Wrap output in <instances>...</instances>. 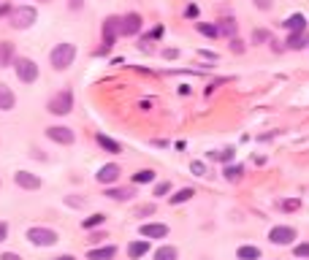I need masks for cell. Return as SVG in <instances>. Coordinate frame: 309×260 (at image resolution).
Masks as SVG:
<instances>
[{"instance_id":"e0dca14e","label":"cell","mask_w":309,"mask_h":260,"mask_svg":"<svg viewBox=\"0 0 309 260\" xmlns=\"http://www.w3.org/2000/svg\"><path fill=\"white\" fill-rule=\"evenodd\" d=\"M146 252H149V241H146V238H141V241H133V244H130V247H128V255H130V258H133V260L144 258Z\"/></svg>"},{"instance_id":"f35d334b","label":"cell","mask_w":309,"mask_h":260,"mask_svg":"<svg viewBox=\"0 0 309 260\" xmlns=\"http://www.w3.org/2000/svg\"><path fill=\"white\" fill-rule=\"evenodd\" d=\"M6 14H11V6H8V3H3V6H0V17H6Z\"/></svg>"},{"instance_id":"d6a6232c","label":"cell","mask_w":309,"mask_h":260,"mask_svg":"<svg viewBox=\"0 0 309 260\" xmlns=\"http://www.w3.org/2000/svg\"><path fill=\"white\" fill-rule=\"evenodd\" d=\"M168 190H171V185H168V182H160V185L155 187V195L160 198V195H166V192H168Z\"/></svg>"},{"instance_id":"4316f807","label":"cell","mask_w":309,"mask_h":260,"mask_svg":"<svg viewBox=\"0 0 309 260\" xmlns=\"http://www.w3.org/2000/svg\"><path fill=\"white\" fill-rule=\"evenodd\" d=\"M195 27H198V33L209 35V38H214V35H220V33H217V27H214V24H206V22H198V24H195Z\"/></svg>"},{"instance_id":"4fadbf2b","label":"cell","mask_w":309,"mask_h":260,"mask_svg":"<svg viewBox=\"0 0 309 260\" xmlns=\"http://www.w3.org/2000/svg\"><path fill=\"white\" fill-rule=\"evenodd\" d=\"M14 60H17L14 44H11V41H0V68H8V65H14Z\"/></svg>"},{"instance_id":"7c38bea8","label":"cell","mask_w":309,"mask_h":260,"mask_svg":"<svg viewBox=\"0 0 309 260\" xmlns=\"http://www.w3.org/2000/svg\"><path fill=\"white\" fill-rule=\"evenodd\" d=\"M95 179L100 182V185H111V182L119 179V165L117 163H109V165H103L98 173H95Z\"/></svg>"},{"instance_id":"836d02e7","label":"cell","mask_w":309,"mask_h":260,"mask_svg":"<svg viewBox=\"0 0 309 260\" xmlns=\"http://www.w3.org/2000/svg\"><path fill=\"white\" fill-rule=\"evenodd\" d=\"M255 3V8H261V11H268L271 8V0H252Z\"/></svg>"},{"instance_id":"83f0119b","label":"cell","mask_w":309,"mask_h":260,"mask_svg":"<svg viewBox=\"0 0 309 260\" xmlns=\"http://www.w3.org/2000/svg\"><path fill=\"white\" fill-rule=\"evenodd\" d=\"M271 35H268V30H255L252 33V44H263V41H268Z\"/></svg>"},{"instance_id":"277c9868","label":"cell","mask_w":309,"mask_h":260,"mask_svg":"<svg viewBox=\"0 0 309 260\" xmlns=\"http://www.w3.org/2000/svg\"><path fill=\"white\" fill-rule=\"evenodd\" d=\"M57 233L52 231V228H41V225H35L27 231V241L35 244V247H54L57 244Z\"/></svg>"},{"instance_id":"ac0fdd59","label":"cell","mask_w":309,"mask_h":260,"mask_svg":"<svg viewBox=\"0 0 309 260\" xmlns=\"http://www.w3.org/2000/svg\"><path fill=\"white\" fill-rule=\"evenodd\" d=\"M307 44H309V41H307V35H304V33H290V35H287V41H285V47H287V49H293V52L304 49Z\"/></svg>"},{"instance_id":"44dd1931","label":"cell","mask_w":309,"mask_h":260,"mask_svg":"<svg viewBox=\"0 0 309 260\" xmlns=\"http://www.w3.org/2000/svg\"><path fill=\"white\" fill-rule=\"evenodd\" d=\"M98 144L103 146L106 152H111V155H117V152H122V146L117 144L114 139H109V136H103V133H98Z\"/></svg>"},{"instance_id":"5bb4252c","label":"cell","mask_w":309,"mask_h":260,"mask_svg":"<svg viewBox=\"0 0 309 260\" xmlns=\"http://www.w3.org/2000/svg\"><path fill=\"white\" fill-rule=\"evenodd\" d=\"M14 103H17V95L11 93V87L0 84V111H11Z\"/></svg>"},{"instance_id":"7a4b0ae2","label":"cell","mask_w":309,"mask_h":260,"mask_svg":"<svg viewBox=\"0 0 309 260\" xmlns=\"http://www.w3.org/2000/svg\"><path fill=\"white\" fill-rule=\"evenodd\" d=\"M35 19H38V11H35L33 6L11 8V14H8V22H11L14 30H27V27H33Z\"/></svg>"},{"instance_id":"d4e9b609","label":"cell","mask_w":309,"mask_h":260,"mask_svg":"<svg viewBox=\"0 0 309 260\" xmlns=\"http://www.w3.org/2000/svg\"><path fill=\"white\" fill-rule=\"evenodd\" d=\"M192 195H195V192H192V187H185V190H179V192H176V195H171L168 201H171V203H174V206H176V203H185V201H190Z\"/></svg>"},{"instance_id":"8d00e7d4","label":"cell","mask_w":309,"mask_h":260,"mask_svg":"<svg viewBox=\"0 0 309 260\" xmlns=\"http://www.w3.org/2000/svg\"><path fill=\"white\" fill-rule=\"evenodd\" d=\"M152 212H155V206H152V203H149V206H141V209H139V217H144V214H152Z\"/></svg>"},{"instance_id":"3957f363","label":"cell","mask_w":309,"mask_h":260,"mask_svg":"<svg viewBox=\"0 0 309 260\" xmlns=\"http://www.w3.org/2000/svg\"><path fill=\"white\" fill-rule=\"evenodd\" d=\"M47 109H49V114H54V117L71 114V111H73V93H71V90H63V93L52 95L49 103H47Z\"/></svg>"},{"instance_id":"5b68a950","label":"cell","mask_w":309,"mask_h":260,"mask_svg":"<svg viewBox=\"0 0 309 260\" xmlns=\"http://www.w3.org/2000/svg\"><path fill=\"white\" fill-rule=\"evenodd\" d=\"M14 71H17V79L22 81V84H33V81L38 79V65H35L30 57L14 60Z\"/></svg>"},{"instance_id":"cb8c5ba5","label":"cell","mask_w":309,"mask_h":260,"mask_svg":"<svg viewBox=\"0 0 309 260\" xmlns=\"http://www.w3.org/2000/svg\"><path fill=\"white\" fill-rule=\"evenodd\" d=\"M176 247H160L158 252H155V260H176Z\"/></svg>"},{"instance_id":"8992f818","label":"cell","mask_w":309,"mask_h":260,"mask_svg":"<svg viewBox=\"0 0 309 260\" xmlns=\"http://www.w3.org/2000/svg\"><path fill=\"white\" fill-rule=\"evenodd\" d=\"M293 238H296V228H290V225H277V228L268 231V241L277 244V247H285Z\"/></svg>"},{"instance_id":"30bf717a","label":"cell","mask_w":309,"mask_h":260,"mask_svg":"<svg viewBox=\"0 0 309 260\" xmlns=\"http://www.w3.org/2000/svg\"><path fill=\"white\" fill-rule=\"evenodd\" d=\"M139 233L144 238H166L168 236V225H163V222H146V225L139 228Z\"/></svg>"},{"instance_id":"603a6c76","label":"cell","mask_w":309,"mask_h":260,"mask_svg":"<svg viewBox=\"0 0 309 260\" xmlns=\"http://www.w3.org/2000/svg\"><path fill=\"white\" fill-rule=\"evenodd\" d=\"M217 33H220V35H228V38H234V35H236V22H234V19H222L220 27H217Z\"/></svg>"},{"instance_id":"60d3db41","label":"cell","mask_w":309,"mask_h":260,"mask_svg":"<svg viewBox=\"0 0 309 260\" xmlns=\"http://www.w3.org/2000/svg\"><path fill=\"white\" fill-rule=\"evenodd\" d=\"M82 6V0H71V8H79Z\"/></svg>"},{"instance_id":"74e56055","label":"cell","mask_w":309,"mask_h":260,"mask_svg":"<svg viewBox=\"0 0 309 260\" xmlns=\"http://www.w3.org/2000/svg\"><path fill=\"white\" fill-rule=\"evenodd\" d=\"M176 54H179V52H176V49H166V52H163V57H166V60H174Z\"/></svg>"},{"instance_id":"4dcf8cb0","label":"cell","mask_w":309,"mask_h":260,"mask_svg":"<svg viewBox=\"0 0 309 260\" xmlns=\"http://www.w3.org/2000/svg\"><path fill=\"white\" fill-rule=\"evenodd\" d=\"M217 160H222V163H231V160H234V149H231V146H228V149L225 152H217Z\"/></svg>"},{"instance_id":"ab89813d","label":"cell","mask_w":309,"mask_h":260,"mask_svg":"<svg viewBox=\"0 0 309 260\" xmlns=\"http://www.w3.org/2000/svg\"><path fill=\"white\" fill-rule=\"evenodd\" d=\"M52 260H76L73 255H57V258H52Z\"/></svg>"},{"instance_id":"f1b7e54d","label":"cell","mask_w":309,"mask_h":260,"mask_svg":"<svg viewBox=\"0 0 309 260\" xmlns=\"http://www.w3.org/2000/svg\"><path fill=\"white\" fill-rule=\"evenodd\" d=\"M190 171L195 173V176H204V173H206V165H204V163H201V160H192Z\"/></svg>"},{"instance_id":"9c48e42d","label":"cell","mask_w":309,"mask_h":260,"mask_svg":"<svg viewBox=\"0 0 309 260\" xmlns=\"http://www.w3.org/2000/svg\"><path fill=\"white\" fill-rule=\"evenodd\" d=\"M119 33L122 35H139L141 33V17L139 14H128L119 19Z\"/></svg>"},{"instance_id":"52a82bcc","label":"cell","mask_w":309,"mask_h":260,"mask_svg":"<svg viewBox=\"0 0 309 260\" xmlns=\"http://www.w3.org/2000/svg\"><path fill=\"white\" fill-rule=\"evenodd\" d=\"M117 35H122V33H119V17H109L103 22V52L114 47Z\"/></svg>"},{"instance_id":"2e32d148","label":"cell","mask_w":309,"mask_h":260,"mask_svg":"<svg viewBox=\"0 0 309 260\" xmlns=\"http://www.w3.org/2000/svg\"><path fill=\"white\" fill-rule=\"evenodd\" d=\"M282 24H285L290 33H304V30H307V17H304V14H293V17H287Z\"/></svg>"},{"instance_id":"8fae6325","label":"cell","mask_w":309,"mask_h":260,"mask_svg":"<svg viewBox=\"0 0 309 260\" xmlns=\"http://www.w3.org/2000/svg\"><path fill=\"white\" fill-rule=\"evenodd\" d=\"M14 182H17L22 190H38V187H41V179L30 171H17L14 173Z\"/></svg>"},{"instance_id":"9a60e30c","label":"cell","mask_w":309,"mask_h":260,"mask_svg":"<svg viewBox=\"0 0 309 260\" xmlns=\"http://www.w3.org/2000/svg\"><path fill=\"white\" fill-rule=\"evenodd\" d=\"M117 255V247L109 244V247H98V249H90L87 252V260H111Z\"/></svg>"},{"instance_id":"ba28073f","label":"cell","mask_w":309,"mask_h":260,"mask_svg":"<svg viewBox=\"0 0 309 260\" xmlns=\"http://www.w3.org/2000/svg\"><path fill=\"white\" fill-rule=\"evenodd\" d=\"M47 136L54 141V144H65V146L76 141L73 130H71V127H65V125H52V127H47Z\"/></svg>"},{"instance_id":"6da1fadb","label":"cell","mask_w":309,"mask_h":260,"mask_svg":"<svg viewBox=\"0 0 309 260\" xmlns=\"http://www.w3.org/2000/svg\"><path fill=\"white\" fill-rule=\"evenodd\" d=\"M76 60V47L73 44H68V41H63V44H57V47L52 49V54H49V63H52L54 71H65L71 68Z\"/></svg>"},{"instance_id":"1f68e13d","label":"cell","mask_w":309,"mask_h":260,"mask_svg":"<svg viewBox=\"0 0 309 260\" xmlns=\"http://www.w3.org/2000/svg\"><path fill=\"white\" fill-rule=\"evenodd\" d=\"M225 176H228L231 182H236V179L241 176V168H239V165H234V168H225Z\"/></svg>"},{"instance_id":"e575fe53","label":"cell","mask_w":309,"mask_h":260,"mask_svg":"<svg viewBox=\"0 0 309 260\" xmlns=\"http://www.w3.org/2000/svg\"><path fill=\"white\" fill-rule=\"evenodd\" d=\"M6 238H8V225L6 222H0V244L6 241Z\"/></svg>"},{"instance_id":"d6986e66","label":"cell","mask_w":309,"mask_h":260,"mask_svg":"<svg viewBox=\"0 0 309 260\" xmlns=\"http://www.w3.org/2000/svg\"><path fill=\"white\" fill-rule=\"evenodd\" d=\"M236 258H239V260H258V258H261V249H258V247H250V244H244V247L236 249Z\"/></svg>"},{"instance_id":"7402d4cb","label":"cell","mask_w":309,"mask_h":260,"mask_svg":"<svg viewBox=\"0 0 309 260\" xmlns=\"http://www.w3.org/2000/svg\"><path fill=\"white\" fill-rule=\"evenodd\" d=\"M155 179V171L152 168H144V171H136L133 173V185H146V182Z\"/></svg>"},{"instance_id":"f546056e","label":"cell","mask_w":309,"mask_h":260,"mask_svg":"<svg viewBox=\"0 0 309 260\" xmlns=\"http://www.w3.org/2000/svg\"><path fill=\"white\" fill-rule=\"evenodd\" d=\"M293 255H296V258H309V244H296Z\"/></svg>"},{"instance_id":"ffe728a7","label":"cell","mask_w":309,"mask_h":260,"mask_svg":"<svg viewBox=\"0 0 309 260\" xmlns=\"http://www.w3.org/2000/svg\"><path fill=\"white\" fill-rule=\"evenodd\" d=\"M106 198H111V201H130V198H133V190H122V187H111V190H106Z\"/></svg>"},{"instance_id":"d590c367","label":"cell","mask_w":309,"mask_h":260,"mask_svg":"<svg viewBox=\"0 0 309 260\" xmlns=\"http://www.w3.org/2000/svg\"><path fill=\"white\" fill-rule=\"evenodd\" d=\"M0 260H22V258H19L17 252H3L0 255Z\"/></svg>"},{"instance_id":"484cf974","label":"cell","mask_w":309,"mask_h":260,"mask_svg":"<svg viewBox=\"0 0 309 260\" xmlns=\"http://www.w3.org/2000/svg\"><path fill=\"white\" fill-rule=\"evenodd\" d=\"M103 222H106V214H93V217H87V220L82 222V228L90 231V228H98V225H103Z\"/></svg>"}]
</instances>
